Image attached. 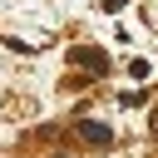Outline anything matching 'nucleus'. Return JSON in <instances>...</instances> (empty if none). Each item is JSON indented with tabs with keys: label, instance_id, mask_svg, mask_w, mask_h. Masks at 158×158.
Here are the masks:
<instances>
[{
	"label": "nucleus",
	"instance_id": "20e7f679",
	"mask_svg": "<svg viewBox=\"0 0 158 158\" xmlns=\"http://www.w3.org/2000/svg\"><path fill=\"white\" fill-rule=\"evenodd\" d=\"M153 133H158V123H153Z\"/></svg>",
	"mask_w": 158,
	"mask_h": 158
},
{
	"label": "nucleus",
	"instance_id": "f03ea898",
	"mask_svg": "<svg viewBox=\"0 0 158 158\" xmlns=\"http://www.w3.org/2000/svg\"><path fill=\"white\" fill-rule=\"evenodd\" d=\"M89 143H109V123H79Z\"/></svg>",
	"mask_w": 158,
	"mask_h": 158
},
{
	"label": "nucleus",
	"instance_id": "7ed1b4c3",
	"mask_svg": "<svg viewBox=\"0 0 158 158\" xmlns=\"http://www.w3.org/2000/svg\"><path fill=\"white\" fill-rule=\"evenodd\" d=\"M123 5H128V0H104V10H123Z\"/></svg>",
	"mask_w": 158,
	"mask_h": 158
},
{
	"label": "nucleus",
	"instance_id": "f257e3e1",
	"mask_svg": "<svg viewBox=\"0 0 158 158\" xmlns=\"http://www.w3.org/2000/svg\"><path fill=\"white\" fill-rule=\"evenodd\" d=\"M74 64H89V69H104V54H99V49H74Z\"/></svg>",
	"mask_w": 158,
	"mask_h": 158
}]
</instances>
